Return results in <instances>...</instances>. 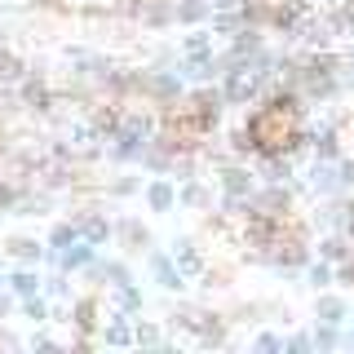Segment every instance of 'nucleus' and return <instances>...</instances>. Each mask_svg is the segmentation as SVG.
<instances>
[{
  "instance_id": "nucleus-1",
  "label": "nucleus",
  "mask_w": 354,
  "mask_h": 354,
  "mask_svg": "<svg viewBox=\"0 0 354 354\" xmlns=\"http://www.w3.org/2000/svg\"><path fill=\"white\" fill-rule=\"evenodd\" d=\"M18 102H22V111H31V115H53L62 97H58V88L44 80V71L27 66V75L18 80Z\"/></svg>"
},
{
  "instance_id": "nucleus-2",
  "label": "nucleus",
  "mask_w": 354,
  "mask_h": 354,
  "mask_svg": "<svg viewBox=\"0 0 354 354\" xmlns=\"http://www.w3.org/2000/svg\"><path fill=\"white\" fill-rule=\"evenodd\" d=\"M221 93H226L230 106H252V102L266 97V80L243 62V66H230V71L221 75Z\"/></svg>"
},
{
  "instance_id": "nucleus-3",
  "label": "nucleus",
  "mask_w": 354,
  "mask_h": 354,
  "mask_svg": "<svg viewBox=\"0 0 354 354\" xmlns=\"http://www.w3.org/2000/svg\"><path fill=\"white\" fill-rule=\"evenodd\" d=\"M226 93H221V88H213V84H199L195 93H186V111H191L195 115V124H199V133H213L217 124H221V115H226Z\"/></svg>"
},
{
  "instance_id": "nucleus-4",
  "label": "nucleus",
  "mask_w": 354,
  "mask_h": 354,
  "mask_svg": "<svg viewBox=\"0 0 354 354\" xmlns=\"http://www.w3.org/2000/svg\"><path fill=\"white\" fill-rule=\"evenodd\" d=\"M147 97L151 106H177L186 97V80L177 71H164V66H147Z\"/></svg>"
},
{
  "instance_id": "nucleus-5",
  "label": "nucleus",
  "mask_w": 354,
  "mask_h": 354,
  "mask_svg": "<svg viewBox=\"0 0 354 354\" xmlns=\"http://www.w3.org/2000/svg\"><path fill=\"white\" fill-rule=\"evenodd\" d=\"M292 191H297L292 182H266L261 191H252V208H248V213L283 221L288 213H292Z\"/></svg>"
},
{
  "instance_id": "nucleus-6",
  "label": "nucleus",
  "mask_w": 354,
  "mask_h": 354,
  "mask_svg": "<svg viewBox=\"0 0 354 354\" xmlns=\"http://www.w3.org/2000/svg\"><path fill=\"white\" fill-rule=\"evenodd\" d=\"M301 191H310V195H324V199H332V195H341L346 186H341V169H337V160H310V169H306V182H301Z\"/></svg>"
},
{
  "instance_id": "nucleus-7",
  "label": "nucleus",
  "mask_w": 354,
  "mask_h": 354,
  "mask_svg": "<svg viewBox=\"0 0 354 354\" xmlns=\"http://www.w3.org/2000/svg\"><path fill=\"white\" fill-rule=\"evenodd\" d=\"M147 261H151V274H155V283H160L164 292H182V288H186V270L173 261V252L151 248V252H147Z\"/></svg>"
},
{
  "instance_id": "nucleus-8",
  "label": "nucleus",
  "mask_w": 354,
  "mask_h": 354,
  "mask_svg": "<svg viewBox=\"0 0 354 354\" xmlns=\"http://www.w3.org/2000/svg\"><path fill=\"white\" fill-rule=\"evenodd\" d=\"M142 199H147V208L151 213H173L177 208V177L169 173H151V182H147V191H142Z\"/></svg>"
},
{
  "instance_id": "nucleus-9",
  "label": "nucleus",
  "mask_w": 354,
  "mask_h": 354,
  "mask_svg": "<svg viewBox=\"0 0 354 354\" xmlns=\"http://www.w3.org/2000/svg\"><path fill=\"white\" fill-rule=\"evenodd\" d=\"M306 142H310V155H319V160H341V129L332 120L306 124Z\"/></svg>"
},
{
  "instance_id": "nucleus-10",
  "label": "nucleus",
  "mask_w": 354,
  "mask_h": 354,
  "mask_svg": "<svg viewBox=\"0 0 354 354\" xmlns=\"http://www.w3.org/2000/svg\"><path fill=\"white\" fill-rule=\"evenodd\" d=\"M71 221L80 226V235H84L88 243H97V248H106L111 235H115V221H111L106 213H97V208H80Z\"/></svg>"
},
{
  "instance_id": "nucleus-11",
  "label": "nucleus",
  "mask_w": 354,
  "mask_h": 354,
  "mask_svg": "<svg viewBox=\"0 0 354 354\" xmlns=\"http://www.w3.org/2000/svg\"><path fill=\"white\" fill-rule=\"evenodd\" d=\"M53 257V266H58V270H66V274H75V270H88V261L97 257V243H88L84 235L71 243V248H62V252H49Z\"/></svg>"
},
{
  "instance_id": "nucleus-12",
  "label": "nucleus",
  "mask_w": 354,
  "mask_h": 354,
  "mask_svg": "<svg viewBox=\"0 0 354 354\" xmlns=\"http://www.w3.org/2000/svg\"><path fill=\"white\" fill-rule=\"evenodd\" d=\"M177 208H186V213H208V208H213V191H208L199 177H186V182L177 186Z\"/></svg>"
},
{
  "instance_id": "nucleus-13",
  "label": "nucleus",
  "mask_w": 354,
  "mask_h": 354,
  "mask_svg": "<svg viewBox=\"0 0 354 354\" xmlns=\"http://www.w3.org/2000/svg\"><path fill=\"white\" fill-rule=\"evenodd\" d=\"M182 58H195V62H204V58H217V44H213V27H191L182 36Z\"/></svg>"
},
{
  "instance_id": "nucleus-14",
  "label": "nucleus",
  "mask_w": 354,
  "mask_h": 354,
  "mask_svg": "<svg viewBox=\"0 0 354 354\" xmlns=\"http://www.w3.org/2000/svg\"><path fill=\"white\" fill-rule=\"evenodd\" d=\"M173 261L186 270V279H195V274H204L208 270V261H204V252H199V243L195 239H173Z\"/></svg>"
},
{
  "instance_id": "nucleus-15",
  "label": "nucleus",
  "mask_w": 354,
  "mask_h": 354,
  "mask_svg": "<svg viewBox=\"0 0 354 354\" xmlns=\"http://www.w3.org/2000/svg\"><path fill=\"white\" fill-rule=\"evenodd\" d=\"M115 235H120V243H124L129 252H151V243H155L151 230L142 226L138 217H120V221H115Z\"/></svg>"
},
{
  "instance_id": "nucleus-16",
  "label": "nucleus",
  "mask_w": 354,
  "mask_h": 354,
  "mask_svg": "<svg viewBox=\"0 0 354 354\" xmlns=\"http://www.w3.org/2000/svg\"><path fill=\"white\" fill-rule=\"evenodd\" d=\"M97 319H102V301H97V297H75L71 301V324H75L80 337H88V332L97 328Z\"/></svg>"
},
{
  "instance_id": "nucleus-17",
  "label": "nucleus",
  "mask_w": 354,
  "mask_h": 354,
  "mask_svg": "<svg viewBox=\"0 0 354 354\" xmlns=\"http://www.w3.org/2000/svg\"><path fill=\"white\" fill-rule=\"evenodd\" d=\"M102 346H138V332H133V315L120 310L115 319L102 324Z\"/></svg>"
},
{
  "instance_id": "nucleus-18",
  "label": "nucleus",
  "mask_w": 354,
  "mask_h": 354,
  "mask_svg": "<svg viewBox=\"0 0 354 354\" xmlns=\"http://www.w3.org/2000/svg\"><path fill=\"white\" fill-rule=\"evenodd\" d=\"M111 301H115V310H124V315H142V310H147V297H142V288L133 279L111 288Z\"/></svg>"
},
{
  "instance_id": "nucleus-19",
  "label": "nucleus",
  "mask_w": 354,
  "mask_h": 354,
  "mask_svg": "<svg viewBox=\"0 0 354 354\" xmlns=\"http://www.w3.org/2000/svg\"><path fill=\"white\" fill-rule=\"evenodd\" d=\"M5 252L14 261H22V266H36L44 257V243H36L31 235H14V239H5Z\"/></svg>"
},
{
  "instance_id": "nucleus-20",
  "label": "nucleus",
  "mask_w": 354,
  "mask_h": 354,
  "mask_svg": "<svg viewBox=\"0 0 354 354\" xmlns=\"http://www.w3.org/2000/svg\"><path fill=\"white\" fill-rule=\"evenodd\" d=\"M195 337L204 341V346H221L226 341V315H213V310H204L195 324Z\"/></svg>"
},
{
  "instance_id": "nucleus-21",
  "label": "nucleus",
  "mask_w": 354,
  "mask_h": 354,
  "mask_svg": "<svg viewBox=\"0 0 354 354\" xmlns=\"http://www.w3.org/2000/svg\"><path fill=\"white\" fill-rule=\"evenodd\" d=\"M315 319H319V324H346V319H350V306L346 301H341V297H332V292H324V297H319V301H315Z\"/></svg>"
},
{
  "instance_id": "nucleus-22",
  "label": "nucleus",
  "mask_w": 354,
  "mask_h": 354,
  "mask_svg": "<svg viewBox=\"0 0 354 354\" xmlns=\"http://www.w3.org/2000/svg\"><path fill=\"white\" fill-rule=\"evenodd\" d=\"M243 9H213L208 14V27H213V36H235V31L243 27Z\"/></svg>"
},
{
  "instance_id": "nucleus-23",
  "label": "nucleus",
  "mask_w": 354,
  "mask_h": 354,
  "mask_svg": "<svg viewBox=\"0 0 354 354\" xmlns=\"http://www.w3.org/2000/svg\"><path fill=\"white\" fill-rule=\"evenodd\" d=\"M332 283H337V266H332V261L319 257V261H310V266H306V288L324 292V288H332Z\"/></svg>"
},
{
  "instance_id": "nucleus-24",
  "label": "nucleus",
  "mask_w": 354,
  "mask_h": 354,
  "mask_svg": "<svg viewBox=\"0 0 354 354\" xmlns=\"http://www.w3.org/2000/svg\"><path fill=\"white\" fill-rule=\"evenodd\" d=\"M9 288H14L18 297H36V292H44V279H40L36 270H31V266H22V270L9 274Z\"/></svg>"
},
{
  "instance_id": "nucleus-25",
  "label": "nucleus",
  "mask_w": 354,
  "mask_h": 354,
  "mask_svg": "<svg viewBox=\"0 0 354 354\" xmlns=\"http://www.w3.org/2000/svg\"><path fill=\"white\" fill-rule=\"evenodd\" d=\"M22 319H31V324H49V319H53V306H49V297H22Z\"/></svg>"
},
{
  "instance_id": "nucleus-26",
  "label": "nucleus",
  "mask_w": 354,
  "mask_h": 354,
  "mask_svg": "<svg viewBox=\"0 0 354 354\" xmlns=\"http://www.w3.org/2000/svg\"><path fill=\"white\" fill-rule=\"evenodd\" d=\"M44 297H49V301H66V306L75 301V292H71V279H66V270H58V274H49V279H44Z\"/></svg>"
},
{
  "instance_id": "nucleus-27",
  "label": "nucleus",
  "mask_w": 354,
  "mask_h": 354,
  "mask_svg": "<svg viewBox=\"0 0 354 354\" xmlns=\"http://www.w3.org/2000/svg\"><path fill=\"white\" fill-rule=\"evenodd\" d=\"M75 239H80V226H75V221H58V226L49 230V252H62V248H71Z\"/></svg>"
},
{
  "instance_id": "nucleus-28",
  "label": "nucleus",
  "mask_w": 354,
  "mask_h": 354,
  "mask_svg": "<svg viewBox=\"0 0 354 354\" xmlns=\"http://www.w3.org/2000/svg\"><path fill=\"white\" fill-rule=\"evenodd\" d=\"M310 337H315V346H319V350H337V346H341L337 324H319V319H315V332H310Z\"/></svg>"
},
{
  "instance_id": "nucleus-29",
  "label": "nucleus",
  "mask_w": 354,
  "mask_h": 354,
  "mask_svg": "<svg viewBox=\"0 0 354 354\" xmlns=\"http://www.w3.org/2000/svg\"><path fill=\"white\" fill-rule=\"evenodd\" d=\"M133 332H138V346H164V332L155 328V324H147V319H138Z\"/></svg>"
},
{
  "instance_id": "nucleus-30",
  "label": "nucleus",
  "mask_w": 354,
  "mask_h": 354,
  "mask_svg": "<svg viewBox=\"0 0 354 354\" xmlns=\"http://www.w3.org/2000/svg\"><path fill=\"white\" fill-rule=\"evenodd\" d=\"M138 191H142V182L133 173H124V177H115V182H111V195H120V199H124V195H138Z\"/></svg>"
},
{
  "instance_id": "nucleus-31",
  "label": "nucleus",
  "mask_w": 354,
  "mask_h": 354,
  "mask_svg": "<svg viewBox=\"0 0 354 354\" xmlns=\"http://www.w3.org/2000/svg\"><path fill=\"white\" fill-rule=\"evenodd\" d=\"M252 350H257V354H274V350H283V337H274V332H261V337L252 341Z\"/></svg>"
},
{
  "instance_id": "nucleus-32",
  "label": "nucleus",
  "mask_w": 354,
  "mask_h": 354,
  "mask_svg": "<svg viewBox=\"0 0 354 354\" xmlns=\"http://www.w3.org/2000/svg\"><path fill=\"white\" fill-rule=\"evenodd\" d=\"M18 306H22V297L14 292V288H9V292H5V288H0V319H9V315H14Z\"/></svg>"
},
{
  "instance_id": "nucleus-33",
  "label": "nucleus",
  "mask_w": 354,
  "mask_h": 354,
  "mask_svg": "<svg viewBox=\"0 0 354 354\" xmlns=\"http://www.w3.org/2000/svg\"><path fill=\"white\" fill-rule=\"evenodd\" d=\"M310 346H315V337H310V332H297V337L283 341V350H292V354H306Z\"/></svg>"
},
{
  "instance_id": "nucleus-34",
  "label": "nucleus",
  "mask_w": 354,
  "mask_h": 354,
  "mask_svg": "<svg viewBox=\"0 0 354 354\" xmlns=\"http://www.w3.org/2000/svg\"><path fill=\"white\" fill-rule=\"evenodd\" d=\"M337 169H341V186L354 191V160H337Z\"/></svg>"
},
{
  "instance_id": "nucleus-35",
  "label": "nucleus",
  "mask_w": 354,
  "mask_h": 354,
  "mask_svg": "<svg viewBox=\"0 0 354 354\" xmlns=\"http://www.w3.org/2000/svg\"><path fill=\"white\" fill-rule=\"evenodd\" d=\"M31 350H58V341L44 337V332H36V337H31Z\"/></svg>"
},
{
  "instance_id": "nucleus-36",
  "label": "nucleus",
  "mask_w": 354,
  "mask_h": 354,
  "mask_svg": "<svg viewBox=\"0 0 354 354\" xmlns=\"http://www.w3.org/2000/svg\"><path fill=\"white\" fill-rule=\"evenodd\" d=\"M0 346H9V350H14V346H18V337H9V332H0Z\"/></svg>"
},
{
  "instance_id": "nucleus-37",
  "label": "nucleus",
  "mask_w": 354,
  "mask_h": 354,
  "mask_svg": "<svg viewBox=\"0 0 354 354\" xmlns=\"http://www.w3.org/2000/svg\"><path fill=\"white\" fill-rule=\"evenodd\" d=\"M350 346H354V328H350Z\"/></svg>"
},
{
  "instance_id": "nucleus-38",
  "label": "nucleus",
  "mask_w": 354,
  "mask_h": 354,
  "mask_svg": "<svg viewBox=\"0 0 354 354\" xmlns=\"http://www.w3.org/2000/svg\"><path fill=\"white\" fill-rule=\"evenodd\" d=\"M133 5H147V0H133Z\"/></svg>"
}]
</instances>
